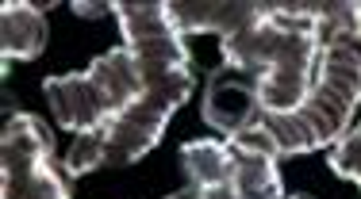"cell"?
Returning <instances> with one entry per match:
<instances>
[{
    "label": "cell",
    "mask_w": 361,
    "mask_h": 199,
    "mask_svg": "<svg viewBox=\"0 0 361 199\" xmlns=\"http://www.w3.org/2000/svg\"><path fill=\"white\" fill-rule=\"evenodd\" d=\"M323 42V4H269L265 20L223 42V65L257 77L265 119L292 115L315 84Z\"/></svg>",
    "instance_id": "obj_1"
},
{
    "label": "cell",
    "mask_w": 361,
    "mask_h": 199,
    "mask_svg": "<svg viewBox=\"0 0 361 199\" xmlns=\"http://www.w3.org/2000/svg\"><path fill=\"white\" fill-rule=\"evenodd\" d=\"M361 103V31H357V4L326 31L323 58L315 69V84L307 100L292 115H269L262 127L235 134V142L262 146V150L292 158L319 146H338L346 138L350 115Z\"/></svg>",
    "instance_id": "obj_2"
},
{
    "label": "cell",
    "mask_w": 361,
    "mask_h": 199,
    "mask_svg": "<svg viewBox=\"0 0 361 199\" xmlns=\"http://www.w3.org/2000/svg\"><path fill=\"white\" fill-rule=\"evenodd\" d=\"M188 96H192V69L146 81V92L127 111H119L111 123L97 127V131L77 134L70 158H66V169L73 176H85V172H97V169L135 165L142 153H150L158 146L169 115Z\"/></svg>",
    "instance_id": "obj_3"
},
{
    "label": "cell",
    "mask_w": 361,
    "mask_h": 199,
    "mask_svg": "<svg viewBox=\"0 0 361 199\" xmlns=\"http://www.w3.org/2000/svg\"><path fill=\"white\" fill-rule=\"evenodd\" d=\"M42 92H47V103L54 111L58 127L85 134L111 123L119 111L131 108L146 92V77H142L139 58L127 46H119V50H108L104 58H97L81 73L47 77Z\"/></svg>",
    "instance_id": "obj_4"
},
{
    "label": "cell",
    "mask_w": 361,
    "mask_h": 199,
    "mask_svg": "<svg viewBox=\"0 0 361 199\" xmlns=\"http://www.w3.org/2000/svg\"><path fill=\"white\" fill-rule=\"evenodd\" d=\"M277 153L246 142H185L180 169L192 199H285Z\"/></svg>",
    "instance_id": "obj_5"
},
{
    "label": "cell",
    "mask_w": 361,
    "mask_h": 199,
    "mask_svg": "<svg viewBox=\"0 0 361 199\" xmlns=\"http://www.w3.org/2000/svg\"><path fill=\"white\" fill-rule=\"evenodd\" d=\"M0 199H70L54 161V134L35 115H12L0 142Z\"/></svg>",
    "instance_id": "obj_6"
},
{
    "label": "cell",
    "mask_w": 361,
    "mask_h": 199,
    "mask_svg": "<svg viewBox=\"0 0 361 199\" xmlns=\"http://www.w3.org/2000/svg\"><path fill=\"white\" fill-rule=\"evenodd\" d=\"M119 31H123V46L139 58L142 77H169L180 69H192L185 34L169 20V4H116Z\"/></svg>",
    "instance_id": "obj_7"
},
{
    "label": "cell",
    "mask_w": 361,
    "mask_h": 199,
    "mask_svg": "<svg viewBox=\"0 0 361 199\" xmlns=\"http://www.w3.org/2000/svg\"><path fill=\"white\" fill-rule=\"evenodd\" d=\"M204 123L223 131L227 138L262 127L265 108H262V84H257V77L243 73V69L219 65L208 77V92H204Z\"/></svg>",
    "instance_id": "obj_8"
},
{
    "label": "cell",
    "mask_w": 361,
    "mask_h": 199,
    "mask_svg": "<svg viewBox=\"0 0 361 199\" xmlns=\"http://www.w3.org/2000/svg\"><path fill=\"white\" fill-rule=\"evenodd\" d=\"M269 4H250V0H223V4H204V0H173L169 4V20L185 34H219L223 42L235 39L238 31L254 27L265 20Z\"/></svg>",
    "instance_id": "obj_9"
},
{
    "label": "cell",
    "mask_w": 361,
    "mask_h": 199,
    "mask_svg": "<svg viewBox=\"0 0 361 199\" xmlns=\"http://www.w3.org/2000/svg\"><path fill=\"white\" fill-rule=\"evenodd\" d=\"M47 46V20H42V8L12 0V4L0 8V50H4V62L16 58H39Z\"/></svg>",
    "instance_id": "obj_10"
},
{
    "label": "cell",
    "mask_w": 361,
    "mask_h": 199,
    "mask_svg": "<svg viewBox=\"0 0 361 199\" xmlns=\"http://www.w3.org/2000/svg\"><path fill=\"white\" fill-rule=\"evenodd\" d=\"M331 169L342 180H361V123L331 150Z\"/></svg>",
    "instance_id": "obj_11"
},
{
    "label": "cell",
    "mask_w": 361,
    "mask_h": 199,
    "mask_svg": "<svg viewBox=\"0 0 361 199\" xmlns=\"http://www.w3.org/2000/svg\"><path fill=\"white\" fill-rule=\"evenodd\" d=\"M73 12L77 15H100V12H116V4H85V0H77Z\"/></svg>",
    "instance_id": "obj_12"
},
{
    "label": "cell",
    "mask_w": 361,
    "mask_h": 199,
    "mask_svg": "<svg viewBox=\"0 0 361 199\" xmlns=\"http://www.w3.org/2000/svg\"><path fill=\"white\" fill-rule=\"evenodd\" d=\"M169 199H192V192H188V188H180V192H173Z\"/></svg>",
    "instance_id": "obj_13"
},
{
    "label": "cell",
    "mask_w": 361,
    "mask_h": 199,
    "mask_svg": "<svg viewBox=\"0 0 361 199\" xmlns=\"http://www.w3.org/2000/svg\"><path fill=\"white\" fill-rule=\"evenodd\" d=\"M292 199H315V195H307V192H300V195H292Z\"/></svg>",
    "instance_id": "obj_14"
},
{
    "label": "cell",
    "mask_w": 361,
    "mask_h": 199,
    "mask_svg": "<svg viewBox=\"0 0 361 199\" xmlns=\"http://www.w3.org/2000/svg\"><path fill=\"white\" fill-rule=\"evenodd\" d=\"M357 31H361V4H357Z\"/></svg>",
    "instance_id": "obj_15"
},
{
    "label": "cell",
    "mask_w": 361,
    "mask_h": 199,
    "mask_svg": "<svg viewBox=\"0 0 361 199\" xmlns=\"http://www.w3.org/2000/svg\"><path fill=\"white\" fill-rule=\"evenodd\" d=\"M357 184H361V180H357Z\"/></svg>",
    "instance_id": "obj_16"
}]
</instances>
